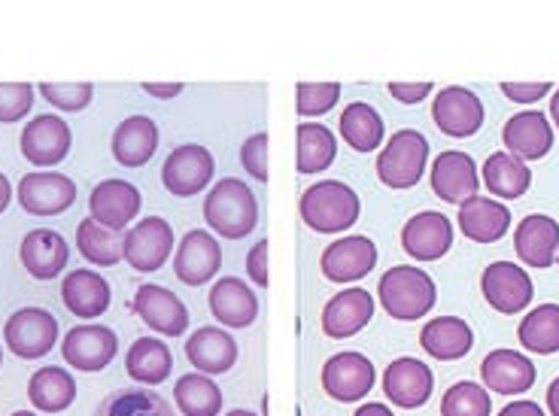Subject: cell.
Segmentation results:
<instances>
[{
    "mask_svg": "<svg viewBox=\"0 0 559 416\" xmlns=\"http://www.w3.org/2000/svg\"><path fill=\"white\" fill-rule=\"evenodd\" d=\"M298 213H301V219L310 231L341 235V231H347L359 223L362 204H359V194L353 192L347 182L325 180L305 189L301 201H298Z\"/></svg>",
    "mask_w": 559,
    "mask_h": 416,
    "instance_id": "6da1fadb",
    "label": "cell"
},
{
    "mask_svg": "<svg viewBox=\"0 0 559 416\" xmlns=\"http://www.w3.org/2000/svg\"><path fill=\"white\" fill-rule=\"evenodd\" d=\"M204 219L219 237L240 240L259 225V201L247 182L225 177L204 198Z\"/></svg>",
    "mask_w": 559,
    "mask_h": 416,
    "instance_id": "7a4b0ae2",
    "label": "cell"
},
{
    "mask_svg": "<svg viewBox=\"0 0 559 416\" xmlns=\"http://www.w3.org/2000/svg\"><path fill=\"white\" fill-rule=\"evenodd\" d=\"M380 307L390 313L392 320L414 322L419 317H426L438 301V289L435 280L414 264H399L390 268L378 286Z\"/></svg>",
    "mask_w": 559,
    "mask_h": 416,
    "instance_id": "3957f363",
    "label": "cell"
},
{
    "mask_svg": "<svg viewBox=\"0 0 559 416\" xmlns=\"http://www.w3.org/2000/svg\"><path fill=\"white\" fill-rule=\"evenodd\" d=\"M426 162H429V140L414 128H402L386 140V146L380 150L374 167H378V180L386 189L405 192V189H414L423 180Z\"/></svg>",
    "mask_w": 559,
    "mask_h": 416,
    "instance_id": "277c9868",
    "label": "cell"
},
{
    "mask_svg": "<svg viewBox=\"0 0 559 416\" xmlns=\"http://www.w3.org/2000/svg\"><path fill=\"white\" fill-rule=\"evenodd\" d=\"M3 341L15 359H43L58 341V320L43 307H22L3 325Z\"/></svg>",
    "mask_w": 559,
    "mask_h": 416,
    "instance_id": "5b68a950",
    "label": "cell"
},
{
    "mask_svg": "<svg viewBox=\"0 0 559 416\" xmlns=\"http://www.w3.org/2000/svg\"><path fill=\"white\" fill-rule=\"evenodd\" d=\"M119 353V334L107 325H76L61 341V356L70 368L95 375L104 371Z\"/></svg>",
    "mask_w": 559,
    "mask_h": 416,
    "instance_id": "8992f818",
    "label": "cell"
},
{
    "mask_svg": "<svg viewBox=\"0 0 559 416\" xmlns=\"http://www.w3.org/2000/svg\"><path fill=\"white\" fill-rule=\"evenodd\" d=\"M432 119L441 134L453 140L475 138L484 128V104L475 92L462 88V85H448L444 92H438L432 100Z\"/></svg>",
    "mask_w": 559,
    "mask_h": 416,
    "instance_id": "52a82bcc",
    "label": "cell"
},
{
    "mask_svg": "<svg viewBox=\"0 0 559 416\" xmlns=\"http://www.w3.org/2000/svg\"><path fill=\"white\" fill-rule=\"evenodd\" d=\"M374 380H378V371L362 353H337L322 365V389L329 392V399L341 404L365 399L374 389Z\"/></svg>",
    "mask_w": 559,
    "mask_h": 416,
    "instance_id": "ba28073f",
    "label": "cell"
},
{
    "mask_svg": "<svg viewBox=\"0 0 559 416\" xmlns=\"http://www.w3.org/2000/svg\"><path fill=\"white\" fill-rule=\"evenodd\" d=\"M213 170H216V162L213 155L207 153V146L201 143H186V146H177L174 153L165 158V167H162V182L170 194L177 198H192L201 189H207L210 180H213Z\"/></svg>",
    "mask_w": 559,
    "mask_h": 416,
    "instance_id": "9c48e42d",
    "label": "cell"
},
{
    "mask_svg": "<svg viewBox=\"0 0 559 416\" xmlns=\"http://www.w3.org/2000/svg\"><path fill=\"white\" fill-rule=\"evenodd\" d=\"M174 252V228L162 216H146L126 231V262L140 271L153 274L168 262Z\"/></svg>",
    "mask_w": 559,
    "mask_h": 416,
    "instance_id": "30bf717a",
    "label": "cell"
},
{
    "mask_svg": "<svg viewBox=\"0 0 559 416\" xmlns=\"http://www.w3.org/2000/svg\"><path fill=\"white\" fill-rule=\"evenodd\" d=\"M378 264V243L371 237H341L335 243H329L322 252L320 268L329 277V283H356V280L368 277Z\"/></svg>",
    "mask_w": 559,
    "mask_h": 416,
    "instance_id": "8fae6325",
    "label": "cell"
},
{
    "mask_svg": "<svg viewBox=\"0 0 559 416\" xmlns=\"http://www.w3.org/2000/svg\"><path fill=\"white\" fill-rule=\"evenodd\" d=\"M76 201V186L56 170H34L19 180V204L28 216H58Z\"/></svg>",
    "mask_w": 559,
    "mask_h": 416,
    "instance_id": "7c38bea8",
    "label": "cell"
},
{
    "mask_svg": "<svg viewBox=\"0 0 559 416\" xmlns=\"http://www.w3.org/2000/svg\"><path fill=\"white\" fill-rule=\"evenodd\" d=\"M480 292H484V298H487V305L492 310L511 317V313H520V310L530 307L535 286H532L530 274L520 264L492 262L487 264V271L480 277Z\"/></svg>",
    "mask_w": 559,
    "mask_h": 416,
    "instance_id": "4fadbf2b",
    "label": "cell"
},
{
    "mask_svg": "<svg viewBox=\"0 0 559 416\" xmlns=\"http://www.w3.org/2000/svg\"><path fill=\"white\" fill-rule=\"evenodd\" d=\"M453 247V225L444 213L423 210L414 213L402 228V250L414 262H438Z\"/></svg>",
    "mask_w": 559,
    "mask_h": 416,
    "instance_id": "5bb4252c",
    "label": "cell"
},
{
    "mask_svg": "<svg viewBox=\"0 0 559 416\" xmlns=\"http://www.w3.org/2000/svg\"><path fill=\"white\" fill-rule=\"evenodd\" d=\"M383 392L395 407L402 411H417L432 399L435 392V375L429 365L411 356H402L386 365L383 371Z\"/></svg>",
    "mask_w": 559,
    "mask_h": 416,
    "instance_id": "9a60e30c",
    "label": "cell"
},
{
    "mask_svg": "<svg viewBox=\"0 0 559 416\" xmlns=\"http://www.w3.org/2000/svg\"><path fill=\"white\" fill-rule=\"evenodd\" d=\"M223 268V250L219 240L207 235L204 228H195L182 237L180 247L174 252V274L182 286H204Z\"/></svg>",
    "mask_w": 559,
    "mask_h": 416,
    "instance_id": "2e32d148",
    "label": "cell"
},
{
    "mask_svg": "<svg viewBox=\"0 0 559 416\" xmlns=\"http://www.w3.org/2000/svg\"><path fill=\"white\" fill-rule=\"evenodd\" d=\"M70 143L73 134L61 116H34L22 131V155L37 167L61 165L68 158Z\"/></svg>",
    "mask_w": 559,
    "mask_h": 416,
    "instance_id": "e0dca14e",
    "label": "cell"
},
{
    "mask_svg": "<svg viewBox=\"0 0 559 416\" xmlns=\"http://www.w3.org/2000/svg\"><path fill=\"white\" fill-rule=\"evenodd\" d=\"M140 198L138 186H131L126 180H104L92 189L88 198V213L92 219L110 231H126L128 225L134 223V216L140 213Z\"/></svg>",
    "mask_w": 559,
    "mask_h": 416,
    "instance_id": "ac0fdd59",
    "label": "cell"
},
{
    "mask_svg": "<svg viewBox=\"0 0 559 416\" xmlns=\"http://www.w3.org/2000/svg\"><path fill=\"white\" fill-rule=\"evenodd\" d=\"M134 313L146 322L153 332L168 334V337H182L189 329V307L165 286L143 283L134 295Z\"/></svg>",
    "mask_w": 559,
    "mask_h": 416,
    "instance_id": "d6986e66",
    "label": "cell"
},
{
    "mask_svg": "<svg viewBox=\"0 0 559 416\" xmlns=\"http://www.w3.org/2000/svg\"><path fill=\"white\" fill-rule=\"evenodd\" d=\"M435 194L448 204H465L468 198H475L480 189L475 158L460 150H448L435 158L432 174H429Z\"/></svg>",
    "mask_w": 559,
    "mask_h": 416,
    "instance_id": "ffe728a7",
    "label": "cell"
},
{
    "mask_svg": "<svg viewBox=\"0 0 559 416\" xmlns=\"http://www.w3.org/2000/svg\"><path fill=\"white\" fill-rule=\"evenodd\" d=\"M502 140L508 155L520 162H538L554 150V128L547 122V112H518L504 122Z\"/></svg>",
    "mask_w": 559,
    "mask_h": 416,
    "instance_id": "44dd1931",
    "label": "cell"
},
{
    "mask_svg": "<svg viewBox=\"0 0 559 416\" xmlns=\"http://www.w3.org/2000/svg\"><path fill=\"white\" fill-rule=\"evenodd\" d=\"M371 317H374L371 292L353 286V289L337 292L335 298L325 305V310H322V332L335 337V341H344V337L362 332L365 325L371 322Z\"/></svg>",
    "mask_w": 559,
    "mask_h": 416,
    "instance_id": "7402d4cb",
    "label": "cell"
},
{
    "mask_svg": "<svg viewBox=\"0 0 559 416\" xmlns=\"http://www.w3.org/2000/svg\"><path fill=\"white\" fill-rule=\"evenodd\" d=\"M186 359L198 368V375H228L238 361V344L225 329L204 325L186 341Z\"/></svg>",
    "mask_w": 559,
    "mask_h": 416,
    "instance_id": "603a6c76",
    "label": "cell"
},
{
    "mask_svg": "<svg viewBox=\"0 0 559 416\" xmlns=\"http://www.w3.org/2000/svg\"><path fill=\"white\" fill-rule=\"evenodd\" d=\"M518 259L530 268H550L559 259V223L545 213H532L514 231Z\"/></svg>",
    "mask_w": 559,
    "mask_h": 416,
    "instance_id": "cb8c5ba5",
    "label": "cell"
},
{
    "mask_svg": "<svg viewBox=\"0 0 559 416\" xmlns=\"http://www.w3.org/2000/svg\"><path fill=\"white\" fill-rule=\"evenodd\" d=\"M480 377L499 395H520V392H530L535 387L538 371L518 349H492L480 365Z\"/></svg>",
    "mask_w": 559,
    "mask_h": 416,
    "instance_id": "d4e9b609",
    "label": "cell"
},
{
    "mask_svg": "<svg viewBox=\"0 0 559 416\" xmlns=\"http://www.w3.org/2000/svg\"><path fill=\"white\" fill-rule=\"evenodd\" d=\"M210 313L225 329H250L259 320V298L238 277H223L210 289Z\"/></svg>",
    "mask_w": 559,
    "mask_h": 416,
    "instance_id": "484cf974",
    "label": "cell"
},
{
    "mask_svg": "<svg viewBox=\"0 0 559 416\" xmlns=\"http://www.w3.org/2000/svg\"><path fill=\"white\" fill-rule=\"evenodd\" d=\"M61 298H64V307H68L73 317L80 320H98L100 313L110 310L112 292L110 283L95 274V271H70L64 283H61Z\"/></svg>",
    "mask_w": 559,
    "mask_h": 416,
    "instance_id": "4316f807",
    "label": "cell"
},
{
    "mask_svg": "<svg viewBox=\"0 0 559 416\" xmlns=\"http://www.w3.org/2000/svg\"><path fill=\"white\" fill-rule=\"evenodd\" d=\"M22 264L34 280H56L70 262V247L52 228H37L22 240Z\"/></svg>",
    "mask_w": 559,
    "mask_h": 416,
    "instance_id": "83f0119b",
    "label": "cell"
},
{
    "mask_svg": "<svg viewBox=\"0 0 559 416\" xmlns=\"http://www.w3.org/2000/svg\"><path fill=\"white\" fill-rule=\"evenodd\" d=\"M419 344L432 359L460 361L475 347V334H472V325L460 317H435L419 332Z\"/></svg>",
    "mask_w": 559,
    "mask_h": 416,
    "instance_id": "f1b7e54d",
    "label": "cell"
},
{
    "mask_svg": "<svg viewBox=\"0 0 559 416\" xmlns=\"http://www.w3.org/2000/svg\"><path fill=\"white\" fill-rule=\"evenodd\" d=\"M158 150V126L150 116H128L112 134V158L122 167H143Z\"/></svg>",
    "mask_w": 559,
    "mask_h": 416,
    "instance_id": "f546056e",
    "label": "cell"
},
{
    "mask_svg": "<svg viewBox=\"0 0 559 416\" xmlns=\"http://www.w3.org/2000/svg\"><path fill=\"white\" fill-rule=\"evenodd\" d=\"M511 225V210L492 201V198H468L465 204H460V228L462 235L475 243H496L499 237H504Z\"/></svg>",
    "mask_w": 559,
    "mask_h": 416,
    "instance_id": "4dcf8cb0",
    "label": "cell"
},
{
    "mask_svg": "<svg viewBox=\"0 0 559 416\" xmlns=\"http://www.w3.org/2000/svg\"><path fill=\"white\" fill-rule=\"evenodd\" d=\"M126 371L134 383H165L174 371V359H170V349L165 341L158 337H138L126 356Z\"/></svg>",
    "mask_w": 559,
    "mask_h": 416,
    "instance_id": "1f68e13d",
    "label": "cell"
},
{
    "mask_svg": "<svg viewBox=\"0 0 559 416\" xmlns=\"http://www.w3.org/2000/svg\"><path fill=\"white\" fill-rule=\"evenodd\" d=\"M28 399L43 414H61L76 402V383L64 368L46 365L28 380Z\"/></svg>",
    "mask_w": 559,
    "mask_h": 416,
    "instance_id": "d6a6232c",
    "label": "cell"
},
{
    "mask_svg": "<svg viewBox=\"0 0 559 416\" xmlns=\"http://www.w3.org/2000/svg\"><path fill=\"white\" fill-rule=\"evenodd\" d=\"M337 128H341V138L349 143V150H356V153H374L383 143V131H386L380 112L365 100H353L349 107H344Z\"/></svg>",
    "mask_w": 559,
    "mask_h": 416,
    "instance_id": "836d02e7",
    "label": "cell"
},
{
    "mask_svg": "<svg viewBox=\"0 0 559 416\" xmlns=\"http://www.w3.org/2000/svg\"><path fill=\"white\" fill-rule=\"evenodd\" d=\"M484 186L496 198L514 201V198H523V194L530 192L532 170L526 162H520L514 155L492 153L484 162Z\"/></svg>",
    "mask_w": 559,
    "mask_h": 416,
    "instance_id": "e575fe53",
    "label": "cell"
},
{
    "mask_svg": "<svg viewBox=\"0 0 559 416\" xmlns=\"http://www.w3.org/2000/svg\"><path fill=\"white\" fill-rule=\"evenodd\" d=\"M76 247L85 262L98 264V268H112L126 259V235L104 228L92 216L76 225Z\"/></svg>",
    "mask_w": 559,
    "mask_h": 416,
    "instance_id": "d590c367",
    "label": "cell"
},
{
    "mask_svg": "<svg viewBox=\"0 0 559 416\" xmlns=\"http://www.w3.org/2000/svg\"><path fill=\"white\" fill-rule=\"evenodd\" d=\"M95 416H177L155 389L150 387H128L110 392L98 404Z\"/></svg>",
    "mask_w": 559,
    "mask_h": 416,
    "instance_id": "8d00e7d4",
    "label": "cell"
},
{
    "mask_svg": "<svg viewBox=\"0 0 559 416\" xmlns=\"http://www.w3.org/2000/svg\"><path fill=\"white\" fill-rule=\"evenodd\" d=\"M295 138H298V158H295L298 174H320L335 162L337 140L320 122H301Z\"/></svg>",
    "mask_w": 559,
    "mask_h": 416,
    "instance_id": "74e56055",
    "label": "cell"
},
{
    "mask_svg": "<svg viewBox=\"0 0 559 416\" xmlns=\"http://www.w3.org/2000/svg\"><path fill=\"white\" fill-rule=\"evenodd\" d=\"M174 402L182 416H219L223 411V389L207 375H182L174 383Z\"/></svg>",
    "mask_w": 559,
    "mask_h": 416,
    "instance_id": "f35d334b",
    "label": "cell"
},
{
    "mask_svg": "<svg viewBox=\"0 0 559 416\" xmlns=\"http://www.w3.org/2000/svg\"><path fill=\"white\" fill-rule=\"evenodd\" d=\"M518 337L523 349L535 356L559 353V305H542L530 310L520 322Z\"/></svg>",
    "mask_w": 559,
    "mask_h": 416,
    "instance_id": "ab89813d",
    "label": "cell"
},
{
    "mask_svg": "<svg viewBox=\"0 0 559 416\" xmlns=\"http://www.w3.org/2000/svg\"><path fill=\"white\" fill-rule=\"evenodd\" d=\"M492 404H489L487 389L472 380H460L444 392L441 399V416H489Z\"/></svg>",
    "mask_w": 559,
    "mask_h": 416,
    "instance_id": "60d3db41",
    "label": "cell"
},
{
    "mask_svg": "<svg viewBox=\"0 0 559 416\" xmlns=\"http://www.w3.org/2000/svg\"><path fill=\"white\" fill-rule=\"evenodd\" d=\"M341 100V83H298L295 85V104L301 122L329 112Z\"/></svg>",
    "mask_w": 559,
    "mask_h": 416,
    "instance_id": "b9f144b4",
    "label": "cell"
},
{
    "mask_svg": "<svg viewBox=\"0 0 559 416\" xmlns=\"http://www.w3.org/2000/svg\"><path fill=\"white\" fill-rule=\"evenodd\" d=\"M40 95L64 112H80L92 104L95 85L92 83H40Z\"/></svg>",
    "mask_w": 559,
    "mask_h": 416,
    "instance_id": "7bdbcfd3",
    "label": "cell"
},
{
    "mask_svg": "<svg viewBox=\"0 0 559 416\" xmlns=\"http://www.w3.org/2000/svg\"><path fill=\"white\" fill-rule=\"evenodd\" d=\"M34 107V85L0 83V122H19Z\"/></svg>",
    "mask_w": 559,
    "mask_h": 416,
    "instance_id": "ee69618b",
    "label": "cell"
},
{
    "mask_svg": "<svg viewBox=\"0 0 559 416\" xmlns=\"http://www.w3.org/2000/svg\"><path fill=\"white\" fill-rule=\"evenodd\" d=\"M240 165H243V170L250 174L252 180L267 182V134L265 131H259V134H252L250 140H243V146H240Z\"/></svg>",
    "mask_w": 559,
    "mask_h": 416,
    "instance_id": "f6af8a7d",
    "label": "cell"
},
{
    "mask_svg": "<svg viewBox=\"0 0 559 416\" xmlns=\"http://www.w3.org/2000/svg\"><path fill=\"white\" fill-rule=\"evenodd\" d=\"M550 92V83H502V95L514 104H535Z\"/></svg>",
    "mask_w": 559,
    "mask_h": 416,
    "instance_id": "bcb514c9",
    "label": "cell"
},
{
    "mask_svg": "<svg viewBox=\"0 0 559 416\" xmlns=\"http://www.w3.org/2000/svg\"><path fill=\"white\" fill-rule=\"evenodd\" d=\"M247 274L255 286H267V240H259L247 255Z\"/></svg>",
    "mask_w": 559,
    "mask_h": 416,
    "instance_id": "7dc6e473",
    "label": "cell"
},
{
    "mask_svg": "<svg viewBox=\"0 0 559 416\" xmlns=\"http://www.w3.org/2000/svg\"><path fill=\"white\" fill-rule=\"evenodd\" d=\"M432 88V83H390V95L402 104H419Z\"/></svg>",
    "mask_w": 559,
    "mask_h": 416,
    "instance_id": "c3c4849f",
    "label": "cell"
},
{
    "mask_svg": "<svg viewBox=\"0 0 559 416\" xmlns=\"http://www.w3.org/2000/svg\"><path fill=\"white\" fill-rule=\"evenodd\" d=\"M499 416H545V411L535 402H511L499 411Z\"/></svg>",
    "mask_w": 559,
    "mask_h": 416,
    "instance_id": "681fc988",
    "label": "cell"
},
{
    "mask_svg": "<svg viewBox=\"0 0 559 416\" xmlns=\"http://www.w3.org/2000/svg\"><path fill=\"white\" fill-rule=\"evenodd\" d=\"M143 92H150L153 97H162V100H168V97L180 95L182 83H143Z\"/></svg>",
    "mask_w": 559,
    "mask_h": 416,
    "instance_id": "f907efd6",
    "label": "cell"
},
{
    "mask_svg": "<svg viewBox=\"0 0 559 416\" xmlns=\"http://www.w3.org/2000/svg\"><path fill=\"white\" fill-rule=\"evenodd\" d=\"M353 416H395L390 407H383V404L371 402V404H362V407H356V414Z\"/></svg>",
    "mask_w": 559,
    "mask_h": 416,
    "instance_id": "816d5d0a",
    "label": "cell"
},
{
    "mask_svg": "<svg viewBox=\"0 0 559 416\" xmlns=\"http://www.w3.org/2000/svg\"><path fill=\"white\" fill-rule=\"evenodd\" d=\"M547 411L550 416H559V377L547 387Z\"/></svg>",
    "mask_w": 559,
    "mask_h": 416,
    "instance_id": "f5cc1de1",
    "label": "cell"
},
{
    "mask_svg": "<svg viewBox=\"0 0 559 416\" xmlns=\"http://www.w3.org/2000/svg\"><path fill=\"white\" fill-rule=\"evenodd\" d=\"M10 201H13V189H10V180L0 174V213L10 207Z\"/></svg>",
    "mask_w": 559,
    "mask_h": 416,
    "instance_id": "db71d44e",
    "label": "cell"
},
{
    "mask_svg": "<svg viewBox=\"0 0 559 416\" xmlns=\"http://www.w3.org/2000/svg\"><path fill=\"white\" fill-rule=\"evenodd\" d=\"M550 119L559 128V92H554V97H550Z\"/></svg>",
    "mask_w": 559,
    "mask_h": 416,
    "instance_id": "11a10c76",
    "label": "cell"
},
{
    "mask_svg": "<svg viewBox=\"0 0 559 416\" xmlns=\"http://www.w3.org/2000/svg\"><path fill=\"white\" fill-rule=\"evenodd\" d=\"M225 416H255L252 411H243V407H238V411H231V414H225Z\"/></svg>",
    "mask_w": 559,
    "mask_h": 416,
    "instance_id": "9f6ffc18",
    "label": "cell"
},
{
    "mask_svg": "<svg viewBox=\"0 0 559 416\" xmlns=\"http://www.w3.org/2000/svg\"><path fill=\"white\" fill-rule=\"evenodd\" d=\"M13 416H37V414H31V411H15Z\"/></svg>",
    "mask_w": 559,
    "mask_h": 416,
    "instance_id": "6f0895ef",
    "label": "cell"
},
{
    "mask_svg": "<svg viewBox=\"0 0 559 416\" xmlns=\"http://www.w3.org/2000/svg\"><path fill=\"white\" fill-rule=\"evenodd\" d=\"M0 361H3V353H0Z\"/></svg>",
    "mask_w": 559,
    "mask_h": 416,
    "instance_id": "680465c9",
    "label": "cell"
}]
</instances>
